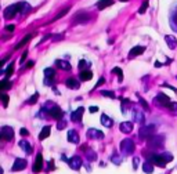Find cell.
<instances>
[{"instance_id":"1","label":"cell","mask_w":177,"mask_h":174,"mask_svg":"<svg viewBox=\"0 0 177 174\" xmlns=\"http://www.w3.org/2000/svg\"><path fill=\"white\" fill-rule=\"evenodd\" d=\"M25 3L26 1H19V3H15V4H11V6L6 7V10H4V18L11 19L17 15V12H22Z\"/></svg>"},{"instance_id":"2","label":"cell","mask_w":177,"mask_h":174,"mask_svg":"<svg viewBox=\"0 0 177 174\" xmlns=\"http://www.w3.org/2000/svg\"><path fill=\"white\" fill-rule=\"evenodd\" d=\"M119 148H120V152L123 153V155H132L133 152H134V141H133L132 138H125V140H122L119 144Z\"/></svg>"},{"instance_id":"3","label":"cell","mask_w":177,"mask_h":174,"mask_svg":"<svg viewBox=\"0 0 177 174\" xmlns=\"http://www.w3.org/2000/svg\"><path fill=\"white\" fill-rule=\"evenodd\" d=\"M155 130H156L155 124H144V126H141V129L139 131L140 140H148L150 137L155 134Z\"/></svg>"},{"instance_id":"4","label":"cell","mask_w":177,"mask_h":174,"mask_svg":"<svg viewBox=\"0 0 177 174\" xmlns=\"http://www.w3.org/2000/svg\"><path fill=\"white\" fill-rule=\"evenodd\" d=\"M163 141H165V137L161 136V134H154L152 137H150L147 140V144L150 148H161L163 145Z\"/></svg>"},{"instance_id":"5","label":"cell","mask_w":177,"mask_h":174,"mask_svg":"<svg viewBox=\"0 0 177 174\" xmlns=\"http://www.w3.org/2000/svg\"><path fill=\"white\" fill-rule=\"evenodd\" d=\"M154 102L156 104V105H159V106H165V108H169V105L172 104V101H170V98L166 95V94H163V93H159L155 98H154Z\"/></svg>"},{"instance_id":"6","label":"cell","mask_w":177,"mask_h":174,"mask_svg":"<svg viewBox=\"0 0 177 174\" xmlns=\"http://www.w3.org/2000/svg\"><path fill=\"white\" fill-rule=\"evenodd\" d=\"M0 137H1L3 140H6V141H13V138H14L13 127H10V126H3V127L0 129Z\"/></svg>"},{"instance_id":"7","label":"cell","mask_w":177,"mask_h":174,"mask_svg":"<svg viewBox=\"0 0 177 174\" xmlns=\"http://www.w3.org/2000/svg\"><path fill=\"white\" fill-rule=\"evenodd\" d=\"M148 160H151L155 166H158V167H165L166 166V163L167 162L163 159V156L159 155V153H151V155L148 156Z\"/></svg>"},{"instance_id":"8","label":"cell","mask_w":177,"mask_h":174,"mask_svg":"<svg viewBox=\"0 0 177 174\" xmlns=\"http://www.w3.org/2000/svg\"><path fill=\"white\" fill-rule=\"evenodd\" d=\"M86 136H87V138H90V140H102V138H104V133L100 130H97V129H89L87 133H86Z\"/></svg>"},{"instance_id":"9","label":"cell","mask_w":177,"mask_h":174,"mask_svg":"<svg viewBox=\"0 0 177 174\" xmlns=\"http://www.w3.org/2000/svg\"><path fill=\"white\" fill-rule=\"evenodd\" d=\"M89 19H90V17H89V14H86V12H78L75 17H73V24H87Z\"/></svg>"},{"instance_id":"10","label":"cell","mask_w":177,"mask_h":174,"mask_svg":"<svg viewBox=\"0 0 177 174\" xmlns=\"http://www.w3.org/2000/svg\"><path fill=\"white\" fill-rule=\"evenodd\" d=\"M64 111L61 109V108H58L57 105H54L53 108L50 109V118L56 119V120H61V119L64 118Z\"/></svg>"},{"instance_id":"11","label":"cell","mask_w":177,"mask_h":174,"mask_svg":"<svg viewBox=\"0 0 177 174\" xmlns=\"http://www.w3.org/2000/svg\"><path fill=\"white\" fill-rule=\"evenodd\" d=\"M26 160L25 159H21V158H17L15 160H14V164L13 167H11V170L13 171H21V170H24V169L26 167Z\"/></svg>"},{"instance_id":"12","label":"cell","mask_w":177,"mask_h":174,"mask_svg":"<svg viewBox=\"0 0 177 174\" xmlns=\"http://www.w3.org/2000/svg\"><path fill=\"white\" fill-rule=\"evenodd\" d=\"M42 169H43V155H42V153H38L32 170H33V173H39V171H42Z\"/></svg>"},{"instance_id":"13","label":"cell","mask_w":177,"mask_h":174,"mask_svg":"<svg viewBox=\"0 0 177 174\" xmlns=\"http://www.w3.org/2000/svg\"><path fill=\"white\" fill-rule=\"evenodd\" d=\"M68 163H69L71 169H73V170H79V169L82 167V159H80V156H72L69 160H68Z\"/></svg>"},{"instance_id":"14","label":"cell","mask_w":177,"mask_h":174,"mask_svg":"<svg viewBox=\"0 0 177 174\" xmlns=\"http://www.w3.org/2000/svg\"><path fill=\"white\" fill-rule=\"evenodd\" d=\"M83 112H84V108H83V106L75 109V111L72 112V115H71V120H72V122H82Z\"/></svg>"},{"instance_id":"15","label":"cell","mask_w":177,"mask_h":174,"mask_svg":"<svg viewBox=\"0 0 177 174\" xmlns=\"http://www.w3.org/2000/svg\"><path fill=\"white\" fill-rule=\"evenodd\" d=\"M144 50H145V47H144V46H136V47H133V49L129 51V58L139 57L140 54H143V53H144Z\"/></svg>"},{"instance_id":"16","label":"cell","mask_w":177,"mask_h":174,"mask_svg":"<svg viewBox=\"0 0 177 174\" xmlns=\"http://www.w3.org/2000/svg\"><path fill=\"white\" fill-rule=\"evenodd\" d=\"M65 86L68 87V88H72V90H78V88L80 87V83H79L78 79H75V77H69V79L65 80Z\"/></svg>"},{"instance_id":"17","label":"cell","mask_w":177,"mask_h":174,"mask_svg":"<svg viewBox=\"0 0 177 174\" xmlns=\"http://www.w3.org/2000/svg\"><path fill=\"white\" fill-rule=\"evenodd\" d=\"M119 130L122 133H125V134H129V133H132L133 131V123L132 122H122L119 124Z\"/></svg>"},{"instance_id":"18","label":"cell","mask_w":177,"mask_h":174,"mask_svg":"<svg viewBox=\"0 0 177 174\" xmlns=\"http://www.w3.org/2000/svg\"><path fill=\"white\" fill-rule=\"evenodd\" d=\"M165 42H166V44L169 46V49L170 50L176 49V46H177L176 36H173V35H166V36H165Z\"/></svg>"},{"instance_id":"19","label":"cell","mask_w":177,"mask_h":174,"mask_svg":"<svg viewBox=\"0 0 177 174\" xmlns=\"http://www.w3.org/2000/svg\"><path fill=\"white\" fill-rule=\"evenodd\" d=\"M82 151H84L86 152V156H87V160H90V162H93V160H95L97 159V153H95L93 149H90L87 147V145H84V147H82Z\"/></svg>"},{"instance_id":"20","label":"cell","mask_w":177,"mask_h":174,"mask_svg":"<svg viewBox=\"0 0 177 174\" xmlns=\"http://www.w3.org/2000/svg\"><path fill=\"white\" fill-rule=\"evenodd\" d=\"M68 141L72 144H79V141H80L79 134H78L75 130H69L68 131Z\"/></svg>"},{"instance_id":"21","label":"cell","mask_w":177,"mask_h":174,"mask_svg":"<svg viewBox=\"0 0 177 174\" xmlns=\"http://www.w3.org/2000/svg\"><path fill=\"white\" fill-rule=\"evenodd\" d=\"M18 145H19V148L22 149L25 153H28V155L32 152V145L28 142V141H25V140H21V141L18 142Z\"/></svg>"},{"instance_id":"22","label":"cell","mask_w":177,"mask_h":174,"mask_svg":"<svg viewBox=\"0 0 177 174\" xmlns=\"http://www.w3.org/2000/svg\"><path fill=\"white\" fill-rule=\"evenodd\" d=\"M35 35H36L35 32H33V33H28V35H26V36L24 37V39H22V40H21V42H19L17 46H15V50H19L21 47H22V46H25L26 43H29V42H31V39L35 36Z\"/></svg>"},{"instance_id":"23","label":"cell","mask_w":177,"mask_h":174,"mask_svg":"<svg viewBox=\"0 0 177 174\" xmlns=\"http://www.w3.org/2000/svg\"><path fill=\"white\" fill-rule=\"evenodd\" d=\"M56 65H57L60 69H62V71H71V69H72L69 62L64 61V60H57V61H56Z\"/></svg>"},{"instance_id":"24","label":"cell","mask_w":177,"mask_h":174,"mask_svg":"<svg viewBox=\"0 0 177 174\" xmlns=\"http://www.w3.org/2000/svg\"><path fill=\"white\" fill-rule=\"evenodd\" d=\"M114 4V0H100L95 6H97V8L98 10H104V8H107V7L112 6Z\"/></svg>"},{"instance_id":"25","label":"cell","mask_w":177,"mask_h":174,"mask_svg":"<svg viewBox=\"0 0 177 174\" xmlns=\"http://www.w3.org/2000/svg\"><path fill=\"white\" fill-rule=\"evenodd\" d=\"M93 77V72L91 71H80V75H79V79L80 80H83V82H87V80H90Z\"/></svg>"},{"instance_id":"26","label":"cell","mask_w":177,"mask_h":174,"mask_svg":"<svg viewBox=\"0 0 177 174\" xmlns=\"http://www.w3.org/2000/svg\"><path fill=\"white\" fill-rule=\"evenodd\" d=\"M101 123H102V126H105V127H112L114 122H112V119L109 118L107 113H102L101 115Z\"/></svg>"},{"instance_id":"27","label":"cell","mask_w":177,"mask_h":174,"mask_svg":"<svg viewBox=\"0 0 177 174\" xmlns=\"http://www.w3.org/2000/svg\"><path fill=\"white\" fill-rule=\"evenodd\" d=\"M13 68H14V62L11 61V62H10V65H8L7 68H3V69H1V75H6V79H8V77L13 75V72H14Z\"/></svg>"},{"instance_id":"28","label":"cell","mask_w":177,"mask_h":174,"mask_svg":"<svg viewBox=\"0 0 177 174\" xmlns=\"http://www.w3.org/2000/svg\"><path fill=\"white\" fill-rule=\"evenodd\" d=\"M143 171L147 174H151L154 171V163L151 160H147L143 163Z\"/></svg>"},{"instance_id":"29","label":"cell","mask_w":177,"mask_h":174,"mask_svg":"<svg viewBox=\"0 0 177 174\" xmlns=\"http://www.w3.org/2000/svg\"><path fill=\"white\" fill-rule=\"evenodd\" d=\"M50 131H51L50 126H44L43 129H42V131H40V134H39V140L43 141L44 138H47V137L50 136Z\"/></svg>"},{"instance_id":"30","label":"cell","mask_w":177,"mask_h":174,"mask_svg":"<svg viewBox=\"0 0 177 174\" xmlns=\"http://www.w3.org/2000/svg\"><path fill=\"white\" fill-rule=\"evenodd\" d=\"M134 122L136 123H145V116H144V112H134Z\"/></svg>"},{"instance_id":"31","label":"cell","mask_w":177,"mask_h":174,"mask_svg":"<svg viewBox=\"0 0 177 174\" xmlns=\"http://www.w3.org/2000/svg\"><path fill=\"white\" fill-rule=\"evenodd\" d=\"M8 88H11V82L8 79H1V82H0V90L6 91Z\"/></svg>"},{"instance_id":"32","label":"cell","mask_w":177,"mask_h":174,"mask_svg":"<svg viewBox=\"0 0 177 174\" xmlns=\"http://www.w3.org/2000/svg\"><path fill=\"white\" fill-rule=\"evenodd\" d=\"M120 101H122L120 108H122V112L125 113V112L127 111V108H130V106H132V102H130V99H127V98H123V99H120Z\"/></svg>"},{"instance_id":"33","label":"cell","mask_w":177,"mask_h":174,"mask_svg":"<svg viewBox=\"0 0 177 174\" xmlns=\"http://www.w3.org/2000/svg\"><path fill=\"white\" fill-rule=\"evenodd\" d=\"M44 77H56V69L46 68L44 69Z\"/></svg>"},{"instance_id":"34","label":"cell","mask_w":177,"mask_h":174,"mask_svg":"<svg viewBox=\"0 0 177 174\" xmlns=\"http://www.w3.org/2000/svg\"><path fill=\"white\" fill-rule=\"evenodd\" d=\"M148 6H150L148 0H144V1H143V4H141V6H140V8H139L140 14H144V12L147 11V8H148Z\"/></svg>"},{"instance_id":"35","label":"cell","mask_w":177,"mask_h":174,"mask_svg":"<svg viewBox=\"0 0 177 174\" xmlns=\"http://www.w3.org/2000/svg\"><path fill=\"white\" fill-rule=\"evenodd\" d=\"M38 99H39V93H35V94H33V95L31 97V98L26 101V102H28L29 105H33V104H36V102H38Z\"/></svg>"},{"instance_id":"36","label":"cell","mask_w":177,"mask_h":174,"mask_svg":"<svg viewBox=\"0 0 177 174\" xmlns=\"http://www.w3.org/2000/svg\"><path fill=\"white\" fill-rule=\"evenodd\" d=\"M71 10V7H67V8H62V10H61V11L58 12L57 15H56V18H54V21H56V19H60V18H62L64 15H65V14H67V12Z\"/></svg>"},{"instance_id":"37","label":"cell","mask_w":177,"mask_h":174,"mask_svg":"<svg viewBox=\"0 0 177 174\" xmlns=\"http://www.w3.org/2000/svg\"><path fill=\"white\" fill-rule=\"evenodd\" d=\"M112 73L118 75V77H119V82H122V79H123V72H122V69L116 66V68L112 69Z\"/></svg>"},{"instance_id":"38","label":"cell","mask_w":177,"mask_h":174,"mask_svg":"<svg viewBox=\"0 0 177 174\" xmlns=\"http://www.w3.org/2000/svg\"><path fill=\"white\" fill-rule=\"evenodd\" d=\"M101 94L104 97H108V98H116V95H115L114 91H108V90H102Z\"/></svg>"},{"instance_id":"39","label":"cell","mask_w":177,"mask_h":174,"mask_svg":"<svg viewBox=\"0 0 177 174\" xmlns=\"http://www.w3.org/2000/svg\"><path fill=\"white\" fill-rule=\"evenodd\" d=\"M111 162L115 163V164H120V163H122V156H118V155L111 156Z\"/></svg>"},{"instance_id":"40","label":"cell","mask_w":177,"mask_h":174,"mask_svg":"<svg viewBox=\"0 0 177 174\" xmlns=\"http://www.w3.org/2000/svg\"><path fill=\"white\" fill-rule=\"evenodd\" d=\"M162 156H163V159L167 162V163L173 160V155H172L170 152H165V153H162Z\"/></svg>"},{"instance_id":"41","label":"cell","mask_w":177,"mask_h":174,"mask_svg":"<svg viewBox=\"0 0 177 174\" xmlns=\"http://www.w3.org/2000/svg\"><path fill=\"white\" fill-rule=\"evenodd\" d=\"M54 82H56V77H44L43 83L46 84V86H51Z\"/></svg>"},{"instance_id":"42","label":"cell","mask_w":177,"mask_h":174,"mask_svg":"<svg viewBox=\"0 0 177 174\" xmlns=\"http://www.w3.org/2000/svg\"><path fill=\"white\" fill-rule=\"evenodd\" d=\"M139 101H140V104H141V106H143L145 111H148V109H150V105L147 104V101H145V99H143L140 95H139Z\"/></svg>"},{"instance_id":"43","label":"cell","mask_w":177,"mask_h":174,"mask_svg":"<svg viewBox=\"0 0 177 174\" xmlns=\"http://www.w3.org/2000/svg\"><path fill=\"white\" fill-rule=\"evenodd\" d=\"M84 66H90V62L82 60V61L79 62V68H80V71H84Z\"/></svg>"},{"instance_id":"44","label":"cell","mask_w":177,"mask_h":174,"mask_svg":"<svg viewBox=\"0 0 177 174\" xmlns=\"http://www.w3.org/2000/svg\"><path fill=\"white\" fill-rule=\"evenodd\" d=\"M1 99H3V105L4 106L8 105V95L6 93H1Z\"/></svg>"},{"instance_id":"45","label":"cell","mask_w":177,"mask_h":174,"mask_svg":"<svg viewBox=\"0 0 177 174\" xmlns=\"http://www.w3.org/2000/svg\"><path fill=\"white\" fill-rule=\"evenodd\" d=\"M67 127V122H64V120H60L57 124V129L58 130H62V129H65Z\"/></svg>"},{"instance_id":"46","label":"cell","mask_w":177,"mask_h":174,"mask_svg":"<svg viewBox=\"0 0 177 174\" xmlns=\"http://www.w3.org/2000/svg\"><path fill=\"white\" fill-rule=\"evenodd\" d=\"M64 39V35L62 33H60V35H57V36H53L51 37V40H53V42H60V40H62Z\"/></svg>"},{"instance_id":"47","label":"cell","mask_w":177,"mask_h":174,"mask_svg":"<svg viewBox=\"0 0 177 174\" xmlns=\"http://www.w3.org/2000/svg\"><path fill=\"white\" fill-rule=\"evenodd\" d=\"M139 163H140L139 158H134V159H133V170H136V169L139 167Z\"/></svg>"},{"instance_id":"48","label":"cell","mask_w":177,"mask_h":174,"mask_svg":"<svg viewBox=\"0 0 177 174\" xmlns=\"http://www.w3.org/2000/svg\"><path fill=\"white\" fill-rule=\"evenodd\" d=\"M104 82H105V80H104V77H100V80H98V82H97V83H95L94 90H95V88H98V87H100V86H102V84H104Z\"/></svg>"},{"instance_id":"49","label":"cell","mask_w":177,"mask_h":174,"mask_svg":"<svg viewBox=\"0 0 177 174\" xmlns=\"http://www.w3.org/2000/svg\"><path fill=\"white\" fill-rule=\"evenodd\" d=\"M19 134L22 137H26V136H29V131L26 130V129H21V130H19Z\"/></svg>"},{"instance_id":"50","label":"cell","mask_w":177,"mask_h":174,"mask_svg":"<svg viewBox=\"0 0 177 174\" xmlns=\"http://www.w3.org/2000/svg\"><path fill=\"white\" fill-rule=\"evenodd\" d=\"M47 166H49V167H47V170H49V171H51V170H54V169H56V167H54V162H53V160L49 162V164H47Z\"/></svg>"},{"instance_id":"51","label":"cell","mask_w":177,"mask_h":174,"mask_svg":"<svg viewBox=\"0 0 177 174\" xmlns=\"http://www.w3.org/2000/svg\"><path fill=\"white\" fill-rule=\"evenodd\" d=\"M169 109H172V111L177 112V104H176V102H172L170 105H169Z\"/></svg>"},{"instance_id":"52","label":"cell","mask_w":177,"mask_h":174,"mask_svg":"<svg viewBox=\"0 0 177 174\" xmlns=\"http://www.w3.org/2000/svg\"><path fill=\"white\" fill-rule=\"evenodd\" d=\"M26 57H28V51H25V53L22 54V57L19 58V64H22V62L25 61V60H26Z\"/></svg>"},{"instance_id":"53","label":"cell","mask_w":177,"mask_h":174,"mask_svg":"<svg viewBox=\"0 0 177 174\" xmlns=\"http://www.w3.org/2000/svg\"><path fill=\"white\" fill-rule=\"evenodd\" d=\"M14 29H15V26H14V25H7L6 26V31H8V32H13Z\"/></svg>"},{"instance_id":"54","label":"cell","mask_w":177,"mask_h":174,"mask_svg":"<svg viewBox=\"0 0 177 174\" xmlns=\"http://www.w3.org/2000/svg\"><path fill=\"white\" fill-rule=\"evenodd\" d=\"M89 111L91 112V113H95V112L98 111V108H97V106H90V108H89Z\"/></svg>"},{"instance_id":"55","label":"cell","mask_w":177,"mask_h":174,"mask_svg":"<svg viewBox=\"0 0 177 174\" xmlns=\"http://www.w3.org/2000/svg\"><path fill=\"white\" fill-rule=\"evenodd\" d=\"M33 65H35V62H33V61H29V62H28V64L25 65V68H32Z\"/></svg>"},{"instance_id":"56","label":"cell","mask_w":177,"mask_h":174,"mask_svg":"<svg viewBox=\"0 0 177 174\" xmlns=\"http://www.w3.org/2000/svg\"><path fill=\"white\" fill-rule=\"evenodd\" d=\"M61 160H64V162L67 160V162H68V159H67V158H65V155H62V156H61Z\"/></svg>"}]
</instances>
